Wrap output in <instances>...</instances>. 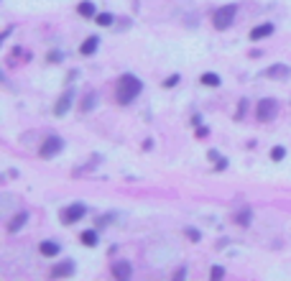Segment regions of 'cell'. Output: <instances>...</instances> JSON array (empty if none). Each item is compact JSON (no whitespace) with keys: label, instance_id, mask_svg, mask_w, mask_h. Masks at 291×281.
Returning a JSON list of instances; mask_svg holds the SVG:
<instances>
[{"label":"cell","instance_id":"obj_1","mask_svg":"<svg viewBox=\"0 0 291 281\" xmlns=\"http://www.w3.org/2000/svg\"><path fill=\"white\" fill-rule=\"evenodd\" d=\"M141 90H143V82L135 75H123L118 80V87H115V100L120 105H130V102L141 95Z\"/></svg>","mask_w":291,"mask_h":281},{"label":"cell","instance_id":"obj_2","mask_svg":"<svg viewBox=\"0 0 291 281\" xmlns=\"http://www.w3.org/2000/svg\"><path fill=\"white\" fill-rule=\"evenodd\" d=\"M235 16H238V5H233V3H230V5H222V8L214 10V16H212V26L217 28V31H225V28L233 26Z\"/></svg>","mask_w":291,"mask_h":281},{"label":"cell","instance_id":"obj_3","mask_svg":"<svg viewBox=\"0 0 291 281\" xmlns=\"http://www.w3.org/2000/svg\"><path fill=\"white\" fill-rule=\"evenodd\" d=\"M276 113H279V102H276L273 97H263L258 102V108H255V118L260 123H268L276 118Z\"/></svg>","mask_w":291,"mask_h":281},{"label":"cell","instance_id":"obj_4","mask_svg":"<svg viewBox=\"0 0 291 281\" xmlns=\"http://www.w3.org/2000/svg\"><path fill=\"white\" fill-rule=\"evenodd\" d=\"M87 215V207L82 204V202H72L69 207H64V210H61V220H64L67 225H74L77 220H82Z\"/></svg>","mask_w":291,"mask_h":281},{"label":"cell","instance_id":"obj_5","mask_svg":"<svg viewBox=\"0 0 291 281\" xmlns=\"http://www.w3.org/2000/svg\"><path fill=\"white\" fill-rule=\"evenodd\" d=\"M61 149H64V141H61L59 136H49V138H43L39 154H41V159H51V156H56Z\"/></svg>","mask_w":291,"mask_h":281},{"label":"cell","instance_id":"obj_6","mask_svg":"<svg viewBox=\"0 0 291 281\" xmlns=\"http://www.w3.org/2000/svg\"><path fill=\"white\" fill-rule=\"evenodd\" d=\"M72 102H74V90H67L64 95H61V97L56 100V105H54V115H56V118L67 115L69 108H72Z\"/></svg>","mask_w":291,"mask_h":281},{"label":"cell","instance_id":"obj_7","mask_svg":"<svg viewBox=\"0 0 291 281\" xmlns=\"http://www.w3.org/2000/svg\"><path fill=\"white\" fill-rule=\"evenodd\" d=\"M110 271H113V276H115L118 281H128V279L133 276L130 263H128V261H123V258H120V261H113V269H110Z\"/></svg>","mask_w":291,"mask_h":281},{"label":"cell","instance_id":"obj_8","mask_svg":"<svg viewBox=\"0 0 291 281\" xmlns=\"http://www.w3.org/2000/svg\"><path fill=\"white\" fill-rule=\"evenodd\" d=\"M289 75H291V67H286V64H273L260 72V77H268V80H284Z\"/></svg>","mask_w":291,"mask_h":281},{"label":"cell","instance_id":"obj_9","mask_svg":"<svg viewBox=\"0 0 291 281\" xmlns=\"http://www.w3.org/2000/svg\"><path fill=\"white\" fill-rule=\"evenodd\" d=\"M74 269H77L74 261H61L51 269V276L54 279H69V276H74Z\"/></svg>","mask_w":291,"mask_h":281},{"label":"cell","instance_id":"obj_10","mask_svg":"<svg viewBox=\"0 0 291 281\" xmlns=\"http://www.w3.org/2000/svg\"><path fill=\"white\" fill-rule=\"evenodd\" d=\"M273 34V23H260V26H255L253 31H250V39L253 41H263V39H268Z\"/></svg>","mask_w":291,"mask_h":281},{"label":"cell","instance_id":"obj_11","mask_svg":"<svg viewBox=\"0 0 291 281\" xmlns=\"http://www.w3.org/2000/svg\"><path fill=\"white\" fill-rule=\"evenodd\" d=\"M97 46H100V36H89V39H84V41H82L80 54H82V56H92V54L97 51Z\"/></svg>","mask_w":291,"mask_h":281},{"label":"cell","instance_id":"obj_12","mask_svg":"<svg viewBox=\"0 0 291 281\" xmlns=\"http://www.w3.org/2000/svg\"><path fill=\"white\" fill-rule=\"evenodd\" d=\"M59 253H61V248H59L56 241H41V256H46V258H56Z\"/></svg>","mask_w":291,"mask_h":281},{"label":"cell","instance_id":"obj_13","mask_svg":"<svg viewBox=\"0 0 291 281\" xmlns=\"http://www.w3.org/2000/svg\"><path fill=\"white\" fill-rule=\"evenodd\" d=\"M77 13H80L82 18H95V16H97V8H95V3H92V0H82V3L77 5Z\"/></svg>","mask_w":291,"mask_h":281},{"label":"cell","instance_id":"obj_14","mask_svg":"<svg viewBox=\"0 0 291 281\" xmlns=\"http://www.w3.org/2000/svg\"><path fill=\"white\" fill-rule=\"evenodd\" d=\"M26 220H28V212H15L10 217V223H8V233H18L26 225Z\"/></svg>","mask_w":291,"mask_h":281},{"label":"cell","instance_id":"obj_15","mask_svg":"<svg viewBox=\"0 0 291 281\" xmlns=\"http://www.w3.org/2000/svg\"><path fill=\"white\" fill-rule=\"evenodd\" d=\"M233 220L238 225H250V220H253V210L250 207H240V210L233 215Z\"/></svg>","mask_w":291,"mask_h":281},{"label":"cell","instance_id":"obj_16","mask_svg":"<svg viewBox=\"0 0 291 281\" xmlns=\"http://www.w3.org/2000/svg\"><path fill=\"white\" fill-rule=\"evenodd\" d=\"M97 102H100L97 92H87L84 100H82V105H80V110H82V113H89V110H95V108H97Z\"/></svg>","mask_w":291,"mask_h":281},{"label":"cell","instance_id":"obj_17","mask_svg":"<svg viewBox=\"0 0 291 281\" xmlns=\"http://www.w3.org/2000/svg\"><path fill=\"white\" fill-rule=\"evenodd\" d=\"M80 241H82L84 245H89V248H95V245H97V230H84V233L80 235Z\"/></svg>","mask_w":291,"mask_h":281},{"label":"cell","instance_id":"obj_18","mask_svg":"<svg viewBox=\"0 0 291 281\" xmlns=\"http://www.w3.org/2000/svg\"><path fill=\"white\" fill-rule=\"evenodd\" d=\"M220 75H214V72H205L202 75V84H207V87H220Z\"/></svg>","mask_w":291,"mask_h":281},{"label":"cell","instance_id":"obj_19","mask_svg":"<svg viewBox=\"0 0 291 281\" xmlns=\"http://www.w3.org/2000/svg\"><path fill=\"white\" fill-rule=\"evenodd\" d=\"M115 18H113V13H97V16H95V23L97 26H110Z\"/></svg>","mask_w":291,"mask_h":281},{"label":"cell","instance_id":"obj_20","mask_svg":"<svg viewBox=\"0 0 291 281\" xmlns=\"http://www.w3.org/2000/svg\"><path fill=\"white\" fill-rule=\"evenodd\" d=\"M271 159H273V161H284V159H286V149H284V146H273Z\"/></svg>","mask_w":291,"mask_h":281},{"label":"cell","instance_id":"obj_21","mask_svg":"<svg viewBox=\"0 0 291 281\" xmlns=\"http://www.w3.org/2000/svg\"><path fill=\"white\" fill-rule=\"evenodd\" d=\"M245 113H248V100H240V105H238V113H235V120H243Z\"/></svg>","mask_w":291,"mask_h":281},{"label":"cell","instance_id":"obj_22","mask_svg":"<svg viewBox=\"0 0 291 281\" xmlns=\"http://www.w3.org/2000/svg\"><path fill=\"white\" fill-rule=\"evenodd\" d=\"M184 235H187V238H192L194 243L202 241V235H199V230H197V228H184Z\"/></svg>","mask_w":291,"mask_h":281},{"label":"cell","instance_id":"obj_23","mask_svg":"<svg viewBox=\"0 0 291 281\" xmlns=\"http://www.w3.org/2000/svg\"><path fill=\"white\" fill-rule=\"evenodd\" d=\"M209 276H212L214 281H217V279H222V276H225V269H222V266H212V271H209Z\"/></svg>","mask_w":291,"mask_h":281},{"label":"cell","instance_id":"obj_24","mask_svg":"<svg viewBox=\"0 0 291 281\" xmlns=\"http://www.w3.org/2000/svg\"><path fill=\"white\" fill-rule=\"evenodd\" d=\"M49 59H51L54 64H56V62H64V51H56V49H54V51L49 54Z\"/></svg>","mask_w":291,"mask_h":281},{"label":"cell","instance_id":"obj_25","mask_svg":"<svg viewBox=\"0 0 291 281\" xmlns=\"http://www.w3.org/2000/svg\"><path fill=\"white\" fill-rule=\"evenodd\" d=\"M207 136H209V128H207V125H205V128L197 125V138H207Z\"/></svg>","mask_w":291,"mask_h":281},{"label":"cell","instance_id":"obj_26","mask_svg":"<svg viewBox=\"0 0 291 281\" xmlns=\"http://www.w3.org/2000/svg\"><path fill=\"white\" fill-rule=\"evenodd\" d=\"M176 84H179V75H171V77L164 82V87H176Z\"/></svg>","mask_w":291,"mask_h":281},{"label":"cell","instance_id":"obj_27","mask_svg":"<svg viewBox=\"0 0 291 281\" xmlns=\"http://www.w3.org/2000/svg\"><path fill=\"white\" fill-rule=\"evenodd\" d=\"M184 276H187V266H179V269L174 271V279L179 281V279H184Z\"/></svg>","mask_w":291,"mask_h":281},{"label":"cell","instance_id":"obj_28","mask_svg":"<svg viewBox=\"0 0 291 281\" xmlns=\"http://www.w3.org/2000/svg\"><path fill=\"white\" fill-rule=\"evenodd\" d=\"M214 169H217V171H222V169H227V159H217V164H214Z\"/></svg>","mask_w":291,"mask_h":281},{"label":"cell","instance_id":"obj_29","mask_svg":"<svg viewBox=\"0 0 291 281\" xmlns=\"http://www.w3.org/2000/svg\"><path fill=\"white\" fill-rule=\"evenodd\" d=\"M10 34H13V26H10V28H5V31H3V36H0V41H5Z\"/></svg>","mask_w":291,"mask_h":281},{"label":"cell","instance_id":"obj_30","mask_svg":"<svg viewBox=\"0 0 291 281\" xmlns=\"http://www.w3.org/2000/svg\"><path fill=\"white\" fill-rule=\"evenodd\" d=\"M207 156H209V159H212V161H217V159H220V154H217V151H214V149H212V151H209V154H207Z\"/></svg>","mask_w":291,"mask_h":281}]
</instances>
